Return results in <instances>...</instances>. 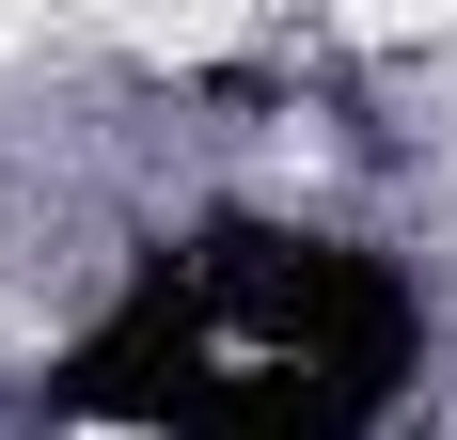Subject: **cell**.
Returning a JSON list of instances; mask_svg holds the SVG:
<instances>
[{
	"label": "cell",
	"mask_w": 457,
	"mask_h": 440,
	"mask_svg": "<svg viewBox=\"0 0 457 440\" xmlns=\"http://www.w3.org/2000/svg\"><path fill=\"white\" fill-rule=\"evenodd\" d=\"M411 378V283L347 236L221 220L189 252H142V283L47 362V425L142 440H363Z\"/></svg>",
	"instance_id": "cell-1"
}]
</instances>
